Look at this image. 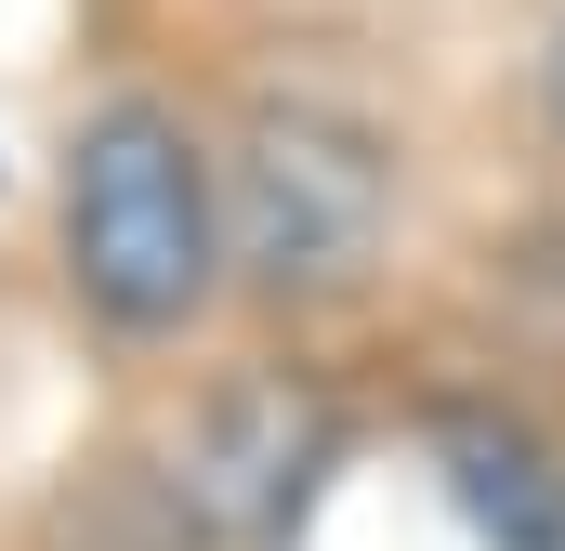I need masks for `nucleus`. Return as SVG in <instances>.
Instances as JSON below:
<instances>
[{
	"instance_id": "1",
	"label": "nucleus",
	"mask_w": 565,
	"mask_h": 551,
	"mask_svg": "<svg viewBox=\"0 0 565 551\" xmlns=\"http://www.w3.org/2000/svg\"><path fill=\"white\" fill-rule=\"evenodd\" d=\"M66 289L119 342L198 328L224 289V171L198 158V132L158 93L93 106L66 144Z\"/></svg>"
},
{
	"instance_id": "2",
	"label": "nucleus",
	"mask_w": 565,
	"mask_h": 551,
	"mask_svg": "<svg viewBox=\"0 0 565 551\" xmlns=\"http://www.w3.org/2000/svg\"><path fill=\"white\" fill-rule=\"evenodd\" d=\"M395 224V158L329 119V106H264L224 158V263L250 289H355Z\"/></svg>"
},
{
	"instance_id": "3",
	"label": "nucleus",
	"mask_w": 565,
	"mask_h": 551,
	"mask_svg": "<svg viewBox=\"0 0 565 551\" xmlns=\"http://www.w3.org/2000/svg\"><path fill=\"white\" fill-rule=\"evenodd\" d=\"M302 460H316V408H302V395H277V381L224 395V408L184 433V486H198L224 526H264V512H289Z\"/></svg>"
},
{
	"instance_id": "4",
	"label": "nucleus",
	"mask_w": 565,
	"mask_h": 551,
	"mask_svg": "<svg viewBox=\"0 0 565 551\" xmlns=\"http://www.w3.org/2000/svg\"><path fill=\"white\" fill-rule=\"evenodd\" d=\"M460 499H473V526H513V551H565V499H540V460L526 446L460 433Z\"/></svg>"
},
{
	"instance_id": "5",
	"label": "nucleus",
	"mask_w": 565,
	"mask_h": 551,
	"mask_svg": "<svg viewBox=\"0 0 565 551\" xmlns=\"http://www.w3.org/2000/svg\"><path fill=\"white\" fill-rule=\"evenodd\" d=\"M553 119H565V40H553Z\"/></svg>"
}]
</instances>
